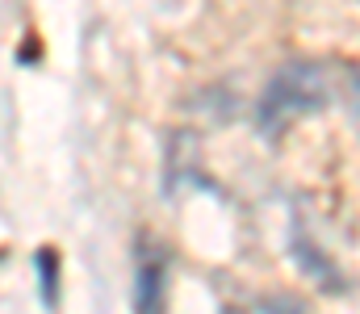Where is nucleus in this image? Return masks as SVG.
Returning <instances> with one entry per match:
<instances>
[{"label":"nucleus","mask_w":360,"mask_h":314,"mask_svg":"<svg viewBox=\"0 0 360 314\" xmlns=\"http://www.w3.org/2000/svg\"><path fill=\"white\" fill-rule=\"evenodd\" d=\"M327 105V80L319 63H289L272 76L256 101V126L264 138H276L289 122Z\"/></svg>","instance_id":"f257e3e1"},{"label":"nucleus","mask_w":360,"mask_h":314,"mask_svg":"<svg viewBox=\"0 0 360 314\" xmlns=\"http://www.w3.org/2000/svg\"><path fill=\"white\" fill-rule=\"evenodd\" d=\"M164 285H168V260L160 247L143 243L139 277H134V314H164Z\"/></svg>","instance_id":"f03ea898"},{"label":"nucleus","mask_w":360,"mask_h":314,"mask_svg":"<svg viewBox=\"0 0 360 314\" xmlns=\"http://www.w3.org/2000/svg\"><path fill=\"white\" fill-rule=\"evenodd\" d=\"M38 289H42V306L51 310L59 302V256L51 247H38Z\"/></svg>","instance_id":"7ed1b4c3"},{"label":"nucleus","mask_w":360,"mask_h":314,"mask_svg":"<svg viewBox=\"0 0 360 314\" xmlns=\"http://www.w3.org/2000/svg\"><path fill=\"white\" fill-rule=\"evenodd\" d=\"M348 113H352V122H356V130H360V67L348 72Z\"/></svg>","instance_id":"20e7f679"},{"label":"nucleus","mask_w":360,"mask_h":314,"mask_svg":"<svg viewBox=\"0 0 360 314\" xmlns=\"http://www.w3.org/2000/svg\"><path fill=\"white\" fill-rule=\"evenodd\" d=\"M260 310H264V314H306V310H302V302H293V298H285V306H276V302H264Z\"/></svg>","instance_id":"39448f33"}]
</instances>
